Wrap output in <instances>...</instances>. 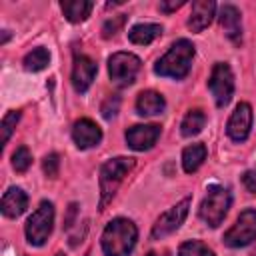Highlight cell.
<instances>
[{"mask_svg":"<svg viewBox=\"0 0 256 256\" xmlns=\"http://www.w3.org/2000/svg\"><path fill=\"white\" fill-rule=\"evenodd\" d=\"M138 240V228L128 218H114L102 232V250L106 256H128Z\"/></svg>","mask_w":256,"mask_h":256,"instance_id":"cell-1","label":"cell"},{"mask_svg":"<svg viewBox=\"0 0 256 256\" xmlns=\"http://www.w3.org/2000/svg\"><path fill=\"white\" fill-rule=\"evenodd\" d=\"M194 44L186 38L176 40L170 50L154 64V72L158 76H166V78H174V80H182L188 76L190 68H192V60H194Z\"/></svg>","mask_w":256,"mask_h":256,"instance_id":"cell-2","label":"cell"},{"mask_svg":"<svg viewBox=\"0 0 256 256\" xmlns=\"http://www.w3.org/2000/svg\"><path fill=\"white\" fill-rule=\"evenodd\" d=\"M132 168H134V158H126V156L110 158L108 162L102 164V168H100V194H102L100 206L102 208L112 200L118 184L124 180V176Z\"/></svg>","mask_w":256,"mask_h":256,"instance_id":"cell-3","label":"cell"},{"mask_svg":"<svg viewBox=\"0 0 256 256\" xmlns=\"http://www.w3.org/2000/svg\"><path fill=\"white\" fill-rule=\"evenodd\" d=\"M230 204H232L230 192H228L226 188L214 184V186L208 188V194L204 196L198 214H200V218H202L210 228H218V226L222 224V220H224V216H226Z\"/></svg>","mask_w":256,"mask_h":256,"instance_id":"cell-4","label":"cell"},{"mask_svg":"<svg viewBox=\"0 0 256 256\" xmlns=\"http://www.w3.org/2000/svg\"><path fill=\"white\" fill-rule=\"evenodd\" d=\"M52 226H54V206L52 202L42 200L26 222V240L32 246H42L52 234Z\"/></svg>","mask_w":256,"mask_h":256,"instance_id":"cell-5","label":"cell"},{"mask_svg":"<svg viewBox=\"0 0 256 256\" xmlns=\"http://www.w3.org/2000/svg\"><path fill=\"white\" fill-rule=\"evenodd\" d=\"M108 72L110 80L118 88H126L136 80L140 72V58L132 52H116L108 58Z\"/></svg>","mask_w":256,"mask_h":256,"instance_id":"cell-6","label":"cell"},{"mask_svg":"<svg viewBox=\"0 0 256 256\" xmlns=\"http://www.w3.org/2000/svg\"><path fill=\"white\" fill-rule=\"evenodd\" d=\"M224 244L230 248H242L256 240V210L246 208L236 218L234 226L224 234Z\"/></svg>","mask_w":256,"mask_h":256,"instance_id":"cell-7","label":"cell"},{"mask_svg":"<svg viewBox=\"0 0 256 256\" xmlns=\"http://www.w3.org/2000/svg\"><path fill=\"white\" fill-rule=\"evenodd\" d=\"M208 88L214 96V102L218 108H224L234 94V74L226 62H216L208 80Z\"/></svg>","mask_w":256,"mask_h":256,"instance_id":"cell-8","label":"cell"},{"mask_svg":"<svg viewBox=\"0 0 256 256\" xmlns=\"http://www.w3.org/2000/svg\"><path fill=\"white\" fill-rule=\"evenodd\" d=\"M188 208H190V198H184L176 206H172L170 210L160 214V218L156 220V224L152 228V238L158 240V238H164V236L176 232L180 228V224L184 222V218L188 214Z\"/></svg>","mask_w":256,"mask_h":256,"instance_id":"cell-9","label":"cell"},{"mask_svg":"<svg viewBox=\"0 0 256 256\" xmlns=\"http://www.w3.org/2000/svg\"><path fill=\"white\" fill-rule=\"evenodd\" d=\"M250 128H252V108L248 102H240L226 124V132L234 142H244L250 134Z\"/></svg>","mask_w":256,"mask_h":256,"instance_id":"cell-10","label":"cell"},{"mask_svg":"<svg viewBox=\"0 0 256 256\" xmlns=\"http://www.w3.org/2000/svg\"><path fill=\"white\" fill-rule=\"evenodd\" d=\"M160 136V126L158 124H136L126 130V142L132 150L144 152L150 150Z\"/></svg>","mask_w":256,"mask_h":256,"instance_id":"cell-11","label":"cell"},{"mask_svg":"<svg viewBox=\"0 0 256 256\" xmlns=\"http://www.w3.org/2000/svg\"><path fill=\"white\" fill-rule=\"evenodd\" d=\"M96 70H98V66L90 56H84V54L76 56L74 66H72V86H74V90L80 92V94L86 92L90 88L94 76H96Z\"/></svg>","mask_w":256,"mask_h":256,"instance_id":"cell-12","label":"cell"},{"mask_svg":"<svg viewBox=\"0 0 256 256\" xmlns=\"http://www.w3.org/2000/svg\"><path fill=\"white\" fill-rule=\"evenodd\" d=\"M72 138H74V144L80 148V150H86V148H92L96 146L100 140H102V130L96 122H92L90 118H80L74 122V128H72Z\"/></svg>","mask_w":256,"mask_h":256,"instance_id":"cell-13","label":"cell"},{"mask_svg":"<svg viewBox=\"0 0 256 256\" xmlns=\"http://www.w3.org/2000/svg\"><path fill=\"white\" fill-rule=\"evenodd\" d=\"M220 26H222L224 34L234 44H240V40H242V16H240V10L236 6L224 4L220 8Z\"/></svg>","mask_w":256,"mask_h":256,"instance_id":"cell-14","label":"cell"},{"mask_svg":"<svg viewBox=\"0 0 256 256\" xmlns=\"http://www.w3.org/2000/svg\"><path fill=\"white\" fill-rule=\"evenodd\" d=\"M216 12V4L212 0H196L192 4V12L188 18V28L192 32H202L206 26H210Z\"/></svg>","mask_w":256,"mask_h":256,"instance_id":"cell-15","label":"cell"},{"mask_svg":"<svg viewBox=\"0 0 256 256\" xmlns=\"http://www.w3.org/2000/svg\"><path fill=\"white\" fill-rule=\"evenodd\" d=\"M28 206V196L22 188H8L2 196V202H0V208H2V214L8 216V218H18Z\"/></svg>","mask_w":256,"mask_h":256,"instance_id":"cell-16","label":"cell"},{"mask_svg":"<svg viewBox=\"0 0 256 256\" xmlns=\"http://www.w3.org/2000/svg\"><path fill=\"white\" fill-rule=\"evenodd\" d=\"M166 106V100L160 92H154V90H144L138 94L136 98V112L140 116H154V114H160Z\"/></svg>","mask_w":256,"mask_h":256,"instance_id":"cell-17","label":"cell"},{"mask_svg":"<svg viewBox=\"0 0 256 256\" xmlns=\"http://www.w3.org/2000/svg\"><path fill=\"white\" fill-rule=\"evenodd\" d=\"M206 154H208V150H206L204 144L186 146L184 152H182V168H184V172H188V174L196 172L202 166V162L206 160Z\"/></svg>","mask_w":256,"mask_h":256,"instance_id":"cell-18","label":"cell"},{"mask_svg":"<svg viewBox=\"0 0 256 256\" xmlns=\"http://www.w3.org/2000/svg\"><path fill=\"white\" fill-rule=\"evenodd\" d=\"M160 34H162V26H160V24H136V26L130 28L128 38H130V42H134V44L146 46V44H150L152 40H156Z\"/></svg>","mask_w":256,"mask_h":256,"instance_id":"cell-19","label":"cell"},{"mask_svg":"<svg viewBox=\"0 0 256 256\" xmlns=\"http://www.w3.org/2000/svg\"><path fill=\"white\" fill-rule=\"evenodd\" d=\"M92 2L88 0H66L62 2V12L70 22H84L92 12Z\"/></svg>","mask_w":256,"mask_h":256,"instance_id":"cell-20","label":"cell"},{"mask_svg":"<svg viewBox=\"0 0 256 256\" xmlns=\"http://www.w3.org/2000/svg\"><path fill=\"white\" fill-rule=\"evenodd\" d=\"M204 124H206V114L202 110H190L184 116L182 124H180L182 136H196V134H200Z\"/></svg>","mask_w":256,"mask_h":256,"instance_id":"cell-21","label":"cell"},{"mask_svg":"<svg viewBox=\"0 0 256 256\" xmlns=\"http://www.w3.org/2000/svg\"><path fill=\"white\" fill-rule=\"evenodd\" d=\"M48 62H50V52L46 48H34L24 56V68L28 72H40L48 66Z\"/></svg>","mask_w":256,"mask_h":256,"instance_id":"cell-22","label":"cell"},{"mask_svg":"<svg viewBox=\"0 0 256 256\" xmlns=\"http://www.w3.org/2000/svg\"><path fill=\"white\" fill-rule=\"evenodd\" d=\"M178 256H214V252L200 240H188L178 248Z\"/></svg>","mask_w":256,"mask_h":256,"instance_id":"cell-23","label":"cell"},{"mask_svg":"<svg viewBox=\"0 0 256 256\" xmlns=\"http://www.w3.org/2000/svg\"><path fill=\"white\" fill-rule=\"evenodd\" d=\"M32 164V154L26 146H18L16 152L12 154V166L16 172H26Z\"/></svg>","mask_w":256,"mask_h":256,"instance_id":"cell-24","label":"cell"},{"mask_svg":"<svg viewBox=\"0 0 256 256\" xmlns=\"http://www.w3.org/2000/svg\"><path fill=\"white\" fill-rule=\"evenodd\" d=\"M18 120H20V112H18V110H10V112L2 118V142H4V144L10 140V134L14 132Z\"/></svg>","mask_w":256,"mask_h":256,"instance_id":"cell-25","label":"cell"},{"mask_svg":"<svg viewBox=\"0 0 256 256\" xmlns=\"http://www.w3.org/2000/svg\"><path fill=\"white\" fill-rule=\"evenodd\" d=\"M124 22H126V16H124V14L112 16V20H106V22H104V26H102V36H104V38L116 36V34L120 32V28L124 26Z\"/></svg>","mask_w":256,"mask_h":256,"instance_id":"cell-26","label":"cell"},{"mask_svg":"<svg viewBox=\"0 0 256 256\" xmlns=\"http://www.w3.org/2000/svg\"><path fill=\"white\" fill-rule=\"evenodd\" d=\"M42 168H44V174H46L48 178H56V176H58V168H60V156H58L56 152L48 154V156L44 158V162H42Z\"/></svg>","mask_w":256,"mask_h":256,"instance_id":"cell-27","label":"cell"},{"mask_svg":"<svg viewBox=\"0 0 256 256\" xmlns=\"http://www.w3.org/2000/svg\"><path fill=\"white\" fill-rule=\"evenodd\" d=\"M118 108H120V98H118V96H110V98L102 104V116H104L106 120H110V118L116 116Z\"/></svg>","mask_w":256,"mask_h":256,"instance_id":"cell-28","label":"cell"},{"mask_svg":"<svg viewBox=\"0 0 256 256\" xmlns=\"http://www.w3.org/2000/svg\"><path fill=\"white\" fill-rule=\"evenodd\" d=\"M242 182H244L246 190H250V192H256V170H248V172H244V176H242Z\"/></svg>","mask_w":256,"mask_h":256,"instance_id":"cell-29","label":"cell"},{"mask_svg":"<svg viewBox=\"0 0 256 256\" xmlns=\"http://www.w3.org/2000/svg\"><path fill=\"white\" fill-rule=\"evenodd\" d=\"M180 6H184V0H174V2H160V12H164V14H170V12H174V10H178Z\"/></svg>","mask_w":256,"mask_h":256,"instance_id":"cell-30","label":"cell"},{"mask_svg":"<svg viewBox=\"0 0 256 256\" xmlns=\"http://www.w3.org/2000/svg\"><path fill=\"white\" fill-rule=\"evenodd\" d=\"M8 38H10V34H8V30H4V36H2V44H4Z\"/></svg>","mask_w":256,"mask_h":256,"instance_id":"cell-31","label":"cell"},{"mask_svg":"<svg viewBox=\"0 0 256 256\" xmlns=\"http://www.w3.org/2000/svg\"><path fill=\"white\" fill-rule=\"evenodd\" d=\"M146 256H160V254H156V252H150V254H146Z\"/></svg>","mask_w":256,"mask_h":256,"instance_id":"cell-32","label":"cell"},{"mask_svg":"<svg viewBox=\"0 0 256 256\" xmlns=\"http://www.w3.org/2000/svg\"><path fill=\"white\" fill-rule=\"evenodd\" d=\"M56 256H64V254H62V252H58V254H56Z\"/></svg>","mask_w":256,"mask_h":256,"instance_id":"cell-33","label":"cell"}]
</instances>
